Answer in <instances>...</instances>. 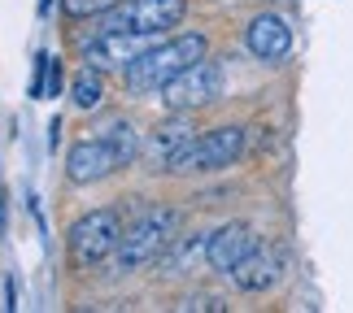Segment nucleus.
Returning a JSON list of instances; mask_svg holds the SVG:
<instances>
[{
    "instance_id": "obj_1",
    "label": "nucleus",
    "mask_w": 353,
    "mask_h": 313,
    "mask_svg": "<svg viewBox=\"0 0 353 313\" xmlns=\"http://www.w3.org/2000/svg\"><path fill=\"white\" fill-rule=\"evenodd\" d=\"M210 52V39L201 31H183V35H161L148 52H140L127 70H122V83L131 91H161V83H170L179 70L196 65Z\"/></svg>"
},
{
    "instance_id": "obj_2",
    "label": "nucleus",
    "mask_w": 353,
    "mask_h": 313,
    "mask_svg": "<svg viewBox=\"0 0 353 313\" xmlns=\"http://www.w3.org/2000/svg\"><path fill=\"white\" fill-rule=\"evenodd\" d=\"M179 239V213L174 209H144L135 222L122 226L118 239V270H144L170 252Z\"/></svg>"
},
{
    "instance_id": "obj_3",
    "label": "nucleus",
    "mask_w": 353,
    "mask_h": 313,
    "mask_svg": "<svg viewBox=\"0 0 353 313\" xmlns=\"http://www.w3.org/2000/svg\"><path fill=\"white\" fill-rule=\"evenodd\" d=\"M183 0H118L110 13H101L97 35L105 31H135V35H170V26L183 22Z\"/></svg>"
},
{
    "instance_id": "obj_4",
    "label": "nucleus",
    "mask_w": 353,
    "mask_h": 313,
    "mask_svg": "<svg viewBox=\"0 0 353 313\" xmlns=\"http://www.w3.org/2000/svg\"><path fill=\"white\" fill-rule=\"evenodd\" d=\"M240 157H244V127H214V131H201L174 157L170 174H214V170L236 166Z\"/></svg>"
},
{
    "instance_id": "obj_5",
    "label": "nucleus",
    "mask_w": 353,
    "mask_h": 313,
    "mask_svg": "<svg viewBox=\"0 0 353 313\" xmlns=\"http://www.w3.org/2000/svg\"><path fill=\"white\" fill-rule=\"evenodd\" d=\"M223 96V70L214 61L201 57L196 65H188L170 78V83H161V105H166V114H196V109H205Z\"/></svg>"
},
{
    "instance_id": "obj_6",
    "label": "nucleus",
    "mask_w": 353,
    "mask_h": 313,
    "mask_svg": "<svg viewBox=\"0 0 353 313\" xmlns=\"http://www.w3.org/2000/svg\"><path fill=\"white\" fill-rule=\"evenodd\" d=\"M118 239H122V217L114 209H92L88 217H79L70 226L65 248H70L74 266H97L110 252H118Z\"/></svg>"
},
{
    "instance_id": "obj_7",
    "label": "nucleus",
    "mask_w": 353,
    "mask_h": 313,
    "mask_svg": "<svg viewBox=\"0 0 353 313\" xmlns=\"http://www.w3.org/2000/svg\"><path fill=\"white\" fill-rule=\"evenodd\" d=\"M131 161L127 153L118 148V140L110 131H101V135H92V140H79L70 153H65V179L70 183H101V179H110V174L118 170H127Z\"/></svg>"
},
{
    "instance_id": "obj_8",
    "label": "nucleus",
    "mask_w": 353,
    "mask_h": 313,
    "mask_svg": "<svg viewBox=\"0 0 353 313\" xmlns=\"http://www.w3.org/2000/svg\"><path fill=\"white\" fill-rule=\"evenodd\" d=\"M253 244H257V235H253L249 222H223L219 230L205 235V261H210V270H219V274H232L244 257L253 252Z\"/></svg>"
},
{
    "instance_id": "obj_9",
    "label": "nucleus",
    "mask_w": 353,
    "mask_h": 313,
    "mask_svg": "<svg viewBox=\"0 0 353 313\" xmlns=\"http://www.w3.org/2000/svg\"><path fill=\"white\" fill-rule=\"evenodd\" d=\"M192 131H196V127H192V114H170V118L144 140V153H140V157H144V161H153V170H166V174H170L174 157H179L183 148L196 140Z\"/></svg>"
},
{
    "instance_id": "obj_10",
    "label": "nucleus",
    "mask_w": 353,
    "mask_h": 313,
    "mask_svg": "<svg viewBox=\"0 0 353 313\" xmlns=\"http://www.w3.org/2000/svg\"><path fill=\"white\" fill-rule=\"evenodd\" d=\"M244 48H249L257 61L279 65L292 52V26L283 22L279 13H257L249 22V31H244Z\"/></svg>"
},
{
    "instance_id": "obj_11",
    "label": "nucleus",
    "mask_w": 353,
    "mask_h": 313,
    "mask_svg": "<svg viewBox=\"0 0 353 313\" xmlns=\"http://www.w3.org/2000/svg\"><path fill=\"white\" fill-rule=\"evenodd\" d=\"M279 279H283V252L270 248V244H253V252L232 270V283L240 292H249V296L270 292Z\"/></svg>"
},
{
    "instance_id": "obj_12",
    "label": "nucleus",
    "mask_w": 353,
    "mask_h": 313,
    "mask_svg": "<svg viewBox=\"0 0 353 313\" xmlns=\"http://www.w3.org/2000/svg\"><path fill=\"white\" fill-rule=\"evenodd\" d=\"M70 100H74V109H83V114H97V109L105 105V78H101L97 65H83V70L74 74Z\"/></svg>"
},
{
    "instance_id": "obj_13",
    "label": "nucleus",
    "mask_w": 353,
    "mask_h": 313,
    "mask_svg": "<svg viewBox=\"0 0 353 313\" xmlns=\"http://www.w3.org/2000/svg\"><path fill=\"white\" fill-rule=\"evenodd\" d=\"M118 0H61L65 18H101V13H110Z\"/></svg>"
},
{
    "instance_id": "obj_14",
    "label": "nucleus",
    "mask_w": 353,
    "mask_h": 313,
    "mask_svg": "<svg viewBox=\"0 0 353 313\" xmlns=\"http://www.w3.org/2000/svg\"><path fill=\"white\" fill-rule=\"evenodd\" d=\"M57 57H39V74H35V83H31V91L35 96H52L57 91Z\"/></svg>"
},
{
    "instance_id": "obj_15",
    "label": "nucleus",
    "mask_w": 353,
    "mask_h": 313,
    "mask_svg": "<svg viewBox=\"0 0 353 313\" xmlns=\"http://www.w3.org/2000/svg\"><path fill=\"white\" fill-rule=\"evenodd\" d=\"M196 252H205V239H179V248H174L170 257H166V266H170V274H179V270L192 261Z\"/></svg>"
},
{
    "instance_id": "obj_16",
    "label": "nucleus",
    "mask_w": 353,
    "mask_h": 313,
    "mask_svg": "<svg viewBox=\"0 0 353 313\" xmlns=\"http://www.w3.org/2000/svg\"><path fill=\"white\" fill-rule=\"evenodd\" d=\"M179 309H196V313H210V309H223L219 301H210V296H192V301H183Z\"/></svg>"
},
{
    "instance_id": "obj_17",
    "label": "nucleus",
    "mask_w": 353,
    "mask_h": 313,
    "mask_svg": "<svg viewBox=\"0 0 353 313\" xmlns=\"http://www.w3.org/2000/svg\"><path fill=\"white\" fill-rule=\"evenodd\" d=\"M0 222H5V205H0Z\"/></svg>"
}]
</instances>
